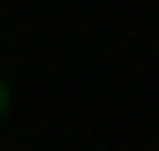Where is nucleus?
I'll list each match as a JSON object with an SVG mask.
<instances>
[{"mask_svg": "<svg viewBox=\"0 0 159 151\" xmlns=\"http://www.w3.org/2000/svg\"><path fill=\"white\" fill-rule=\"evenodd\" d=\"M0 106H8V91H0Z\"/></svg>", "mask_w": 159, "mask_h": 151, "instance_id": "nucleus-1", "label": "nucleus"}]
</instances>
